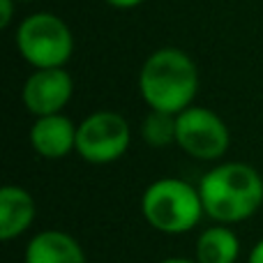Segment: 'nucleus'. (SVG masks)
<instances>
[{
  "label": "nucleus",
  "instance_id": "f8f14e48",
  "mask_svg": "<svg viewBox=\"0 0 263 263\" xmlns=\"http://www.w3.org/2000/svg\"><path fill=\"white\" fill-rule=\"evenodd\" d=\"M141 139L150 148H168L176 145V116L164 111H148L141 120Z\"/></svg>",
  "mask_w": 263,
  "mask_h": 263
},
{
  "label": "nucleus",
  "instance_id": "9d476101",
  "mask_svg": "<svg viewBox=\"0 0 263 263\" xmlns=\"http://www.w3.org/2000/svg\"><path fill=\"white\" fill-rule=\"evenodd\" d=\"M37 217L35 196L18 185H5L0 190V240L9 242L23 236Z\"/></svg>",
  "mask_w": 263,
  "mask_h": 263
},
{
  "label": "nucleus",
  "instance_id": "423d86ee",
  "mask_svg": "<svg viewBox=\"0 0 263 263\" xmlns=\"http://www.w3.org/2000/svg\"><path fill=\"white\" fill-rule=\"evenodd\" d=\"M176 145L201 162H217L231 145V132L219 114L192 104L176 116Z\"/></svg>",
  "mask_w": 263,
  "mask_h": 263
},
{
  "label": "nucleus",
  "instance_id": "ddd939ff",
  "mask_svg": "<svg viewBox=\"0 0 263 263\" xmlns=\"http://www.w3.org/2000/svg\"><path fill=\"white\" fill-rule=\"evenodd\" d=\"M14 5L16 0H0V28H9L14 18Z\"/></svg>",
  "mask_w": 263,
  "mask_h": 263
},
{
  "label": "nucleus",
  "instance_id": "4468645a",
  "mask_svg": "<svg viewBox=\"0 0 263 263\" xmlns=\"http://www.w3.org/2000/svg\"><path fill=\"white\" fill-rule=\"evenodd\" d=\"M104 3L114 9H134L139 5H143L145 0H104Z\"/></svg>",
  "mask_w": 263,
  "mask_h": 263
},
{
  "label": "nucleus",
  "instance_id": "39448f33",
  "mask_svg": "<svg viewBox=\"0 0 263 263\" xmlns=\"http://www.w3.org/2000/svg\"><path fill=\"white\" fill-rule=\"evenodd\" d=\"M132 145V127L118 111H92L77 127V155L88 164H114Z\"/></svg>",
  "mask_w": 263,
  "mask_h": 263
},
{
  "label": "nucleus",
  "instance_id": "dca6fc26",
  "mask_svg": "<svg viewBox=\"0 0 263 263\" xmlns=\"http://www.w3.org/2000/svg\"><path fill=\"white\" fill-rule=\"evenodd\" d=\"M157 263H199L196 259H182V256H168V259H162Z\"/></svg>",
  "mask_w": 263,
  "mask_h": 263
},
{
  "label": "nucleus",
  "instance_id": "f03ea898",
  "mask_svg": "<svg viewBox=\"0 0 263 263\" xmlns=\"http://www.w3.org/2000/svg\"><path fill=\"white\" fill-rule=\"evenodd\" d=\"M196 187L205 215L224 227L245 222L263 205V178L245 162L217 164L203 173Z\"/></svg>",
  "mask_w": 263,
  "mask_h": 263
},
{
  "label": "nucleus",
  "instance_id": "f3484780",
  "mask_svg": "<svg viewBox=\"0 0 263 263\" xmlns=\"http://www.w3.org/2000/svg\"><path fill=\"white\" fill-rule=\"evenodd\" d=\"M16 3H32V0H16Z\"/></svg>",
  "mask_w": 263,
  "mask_h": 263
},
{
  "label": "nucleus",
  "instance_id": "7ed1b4c3",
  "mask_svg": "<svg viewBox=\"0 0 263 263\" xmlns=\"http://www.w3.org/2000/svg\"><path fill=\"white\" fill-rule=\"evenodd\" d=\"M141 215L155 231L180 236L199 227L205 210L199 187L180 178H157L141 194Z\"/></svg>",
  "mask_w": 263,
  "mask_h": 263
},
{
  "label": "nucleus",
  "instance_id": "9b49d317",
  "mask_svg": "<svg viewBox=\"0 0 263 263\" xmlns=\"http://www.w3.org/2000/svg\"><path fill=\"white\" fill-rule=\"evenodd\" d=\"M240 256V238L224 224H215L199 233L194 259L199 263H236Z\"/></svg>",
  "mask_w": 263,
  "mask_h": 263
},
{
  "label": "nucleus",
  "instance_id": "20e7f679",
  "mask_svg": "<svg viewBox=\"0 0 263 263\" xmlns=\"http://www.w3.org/2000/svg\"><path fill=\"white\" fill-rule=\"evenodd\" d=\"M16 49L32 69L65 67L74 53V32L63 16L53 12H35L16 28Z\"/></svg>",
  "mask_w": 263,
  "mask_h": 263
},
{
  "label": "nucleus",
  "instance_id": "6e6552de",
  "mask_svg": "<svg viewBox=\"0 0 263 263\" xmlns=\"http://www.w3.org/2000/svg\"><path fill=\"white\" fill-rule=\"evenodd\" d=\"M77 127L65 114L35 118L28 132L30 148L44 159H63L69 153H77Z\"/></svg>",
  "mask_w": 263,
  "mask_h": 263
},
{
  "label": "nucleus",
  "instance_id": "2eb2a0df",
  "mask_svg": "<svg viewBox=\"0 0 263 263\" xmlns=\"http://www.w3.org/2000/svg\"><path fill=\"white\" fill-rule=\"evenodd\" d=\"M247 263H263V238L254 242V247L247 254Z\"/></svg>",
  "mask_w": 263,
  "mask_h": 263
},
{
  "label": "nucleus",
  "instance_id": "f257e3e1",
  "mask_svg": "<svg viewBox=\"0 0 263 263\" xmlns=\"http://www.w3.org/2000/svg\"><path fill=\"white\" fill-rule=\"evenodd\" d=\"M199 67L187 51L178 46H162L143 60L139 69V95L150 111L182 114L194 104L199 92Z\"/></svg>",
  "mask_w": 263,
  "mask_h": 263
},
{
  "label": "nucleus",
  "instance_id": "1a4fd4ad",
  "mask_svg": "<svg viewBox=\"0 0 263 263\" xmlns=\"http://www.w3.org/2000/svg\"><path fill=\"white\" fill-rule=\"evenodd\" d=\"M23 263H86V252L72 233L44 229L28 240Z\"/></svg>",
  "mask_w": 263,
  "mask_h": 263
},
{
  "label": "nucleus",
  "instance_id": "0eeeda50",
  "mask_svg": "<svg viewBox=\"0 0 263 263\" xmlns=\"http://www.w3.org/2000/svg\"><path fill=\"white\" fill-rule=\"evenodd\" d=\"M74 97V79L65 67L35 69L26 79L21 90L23 106L35 118L63 114V109Z\"/></svg>",
  "mask_w": 263,
  "mask_h": 263
}]
</instances>
